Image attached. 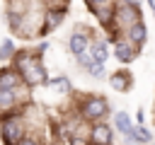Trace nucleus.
I'll use <instances>...</instances> for the list:
<instances>
[{
	"label": "nucleus",
	"instance_id": "5",
	"mask_svg": "<svg viewBox=\"0 0 155 145\" xmlns=\"http://www.w3.org/2000/svg\"><path fill=\"white\" fill-rule=\"evenodd\" d=\"M90 140H92L94 145H109V143H111V128H109L107 123H94Z\"/></svg>",
	"mask_w": 155,
	"mask_h": 145
},
{
	"label": "nucleus",
	"instance_id": "1",
	"mask_svg": "<svg viewBox=\"0 0 155 145\" xmlns=\"http://www.w3.org/2000/svg\"><path fill=\"white\" fill-rule=\"evenodd\" d=\"M15 68H17V72L22 75V80H24L27 85H44V82L48 80L44 65L39 63V58L29 56L27 51L15 53Z\"/></svg>",
	"mask_w": 155,
	"mask_h": 145
},
{
	"label": "nucleus",
	"instance_id": "2",
	"mask_svg": "<svg viewBox=\"0 0 155 145\" xmlns=\"http://www.w3.org/2000/svg\"><path fill=\"white\" fill-rule=\"evenodd\" d=\"M0 138L5 145H17L24 138V123L17 116H5L2 126H0Z\"/></svg>",
	"mask_w": 155,
	"mask_h": 145
},
{
	"label": "nucleus",
	"instance_id": "13",
	"mask_svg": "<svg viewBox=\"0 0 155 145\" xmlns=\"http://www.w3.org/2000/svg\"><path fill=\"white\" fill-rule=\"evenodd\" d=\"M90 56H92L97 63H104V60L109 58V48H107V44H104V41H99V44H92V48H90Z\"/></svg>",
	"mask_w": 155,
	"mask_h": 145
},
{
	"label": "nucleus",
	"instance_id": "15",
	"mask_svg": "<svg viewBox=\"0 0 155 145\" xmlns=\"http://www.w3.org/2000/svg\"><path fill=\"white\" fill-rule=\"evenodd\" d=\"M114 121H116V128H119L124 135H128V133H131V128H133V126H131V118H128V114H126V111H119V114L114 116Z\"/></svg>",
	"mask_w": 155,
	"mask_h": 145
},
{
	"label": "nucleus",
	"instance_id": "7",
	"mask_svg": "<svg viewBox=\"0 0 155 145\" xmlns=\"http://www.w3.org/2000/svg\"><path fill=\"white\" fill-rule=\"evenodd\" d=\"M114 19H119L121 24H133V22H138V7H133V5H124L121 10H116Z\"/></svg>",
	"mask_w": 155,
	"mask_h": 145
},
{
	"label": "nucleus",
	"instance_id": "6",
	"mask_svg": "<svg viewBox=\"0 0 155 145\" xmlns=\"http://www.w3.org/2000/svg\"><path fill=\"white\" fill-rule=\"evenodd\" d=\"M92 12L97 14V19L104 24V27H109V24H114V14H116V7L114 5H94L92 7Z\"/></svg>",
	"mask_w": 155,
	"mask_h": 145
},
{
	"label": "nucleus",
	"instance_id": "8",
	"mask_svg": "<svg viewBox=\"0 0 155 145\" xmlns=\"http://www.w3.org/2000/svg\"><path fill=\"white\" fill-rule=\"evenodd\" d=\"M114 56L121 60V63H131L133 60V44H128V41H116V48H114Z\"/></svg>",
	"mask_w": 155,
	"mask_h": 145
},
{
	"label": "nucleus",
	"instance_id": "16",
	"mask_svg": "<svg viewBox=\"0 0 155 145\" xmlns=\"http://www.w3.org/2000/svg\"><path fill=\"white\" fill-rule=\"evenodd\" d=\"M128 138H131V140H138V143H148V140H150V133H148L143 126H138V128H131Z\"/></svg>",
	"mask_w": 155,
	"mask_h": 145
},
{
	"label": "nucleus",
	"instance_id": "14",
	"mask_svg": "<svg viewBox=\"0 0 155 145\" xmlns=\"http://www.w3.org/2000/svg\"><path fill=\"white\" fill-rule=\"evenodd\" d=\"M63 14H65V10H48L46 12V29H56L63 22Z\"/></svg>",
	"mask_w": 155,
	"mask_h": 145
},
{
	"label": "nucleus",
	"instance_id": "20",
	"mask_svg": "<svg viewBox=\"0 0 155 145\" xmlns=\"http://www.w3.org/2000/svg\"><path fill=\"white\" fill-rule=\"evenodd\" d=\"M78 63H80V65H82V68L87 70V68H90V65L94 63V58H92V56H90V53L85 51V53H80V56H78Z\"/></svg>",
	"mask_w": 155,
	"mask_h": 145
},
{
	"label": "nucleus",
	"instance_id": "18",
	"mask_svg": "<svg viewBox=\"0 0 155 145\" xmlns=\"http://www.w3.org/2000/svg\"><path fill=\"white\" fill-rule=\"evenodd\" d=\"M44 85H51V87H56L58 92H70V82H68V77H56V80H46Z\"/></svg>",
	"mask_w": 155,
	"mask_h": 145
},
{
	"label": "nucleus",
	"instance_id": "19",
	"mask_svg": "<svg viewBox=\"0 0 155 145\" xmlns=\"http://www.w3.org/2000/svg\"><path fill=\"white\" fill-rule=\"evenodd\" d=\"M87 72H90L92 77H102V75H104V63H97V60H94V63L87 68Z\"/></svg>",
	"mask_w": 155,
	"mask_h": 145
},
{
	"label": "nucleus",
	"instance_id": "12",
	"mask_svg": "<svg viewBox=\"0 0 155 145\" xmlns=\"http://www.w3.org/2000/svg\"><path fill=\"white\" fill-rule=\"evenodd\" d=\"M111 87H114L116 92H126V89L131 87V75H128V72H114V75H111Z\"/></svg>",
	"mask_w": 155,
	"mask_h": 145
},
{
	"label": "nucleus",
	"instance_id": "23",
	"mask_svg": "<svg viewBox=\"0 0 155 145\" xmlns=\"http://www.w3.org/2000/svg\"><path fill=\"white\" fill-rule=\"evenodd\" d=\"M90 7H94V5H102V2H107V0H85Z\"/></svg>",
	"mask_w": 155,
	"mask_h": 145
},
{
	"label": "nucleus",
	"instance_id": "11",
	"mask_svg": "<svg viewBox=\"0 0 155 145\" xmlns=\"http://www.w3.org/2000/svg\"><path fill=\"white\" fill-rule=\"evenodd\" d=\"M68 46H70V51H73L75 56H80V53H85V51H87V36H85V34H80V31H75V34L70 36Z\"/></svg>",
	"mask_w": 155,
	"mask_h": 145
},
{
	"label": "nucleus",
	"instance_id": "9",
	"mask_svg": "<svg viewBox=\"0 0 155 145\" xmlns=\"http://www.w3.org/2000/svg\"><path fill=\"white\" fill-rule=\"evenodd\" d=\"M128 36H131V44H145V39H148L145 24H143V22H133V24L128 27Z\"/></svg>",
	"mask_w": 155,
	"mask_h": 145
},
{
	"label": "nucleus",
	"instance_id": "22",
	"mask_svg": "<svg viewBox=\"0 0 155 145\" xmlns=\"http://www.w3.org/2000/svg\"><path fill=\"white\" fill-rule=\"evenodd\" d=\"M17 145H39V140H34V138H27V135H24V138H22Z\"/></svg>",
	"mask_w": 155,
	"mask_h": 145
},
{
	"label": "nucleus",
	"instance_id": "4",
	"mask_svg": "<svg viewBox=\"0 0 155 145\" xmlns=\"http://www.w3.org/2000/svg\"><path fill=\"white\" fill-rule=\"evenodd\" d=\"M22 82L24 80L17 72V68H2L0 70V89H17Z\"/></svg>",
	"mask_w": 155,
	"mask_h": 145
},
{
	"label": "nucleus",
	"instance_id": "26",
	"mask_svg": "<svg viewBox=\"0 0 155 145\" xmlns=\"http://www.w3.org/2000/svg\"><path fill=\"white\" fill-rule=\"evenodd\" d=\"M109 145H111V143H109Z\"/></svg>",
	"mask_w": 155,
	"mask_h": 145
},
{
	"label": "nucleus",
	"instance_id": "17",
	"mask_svg": "<svg viewBox=\"0 0 155 145\" xmlns=\"http://www.w3.org/2000/svg\"><path fill=\"white\" fill-rule=\"evenodd\" d=\"M10 56H15V41L12 39H5L0 44V60H7Z\"/></svg>",
	"mask_w": 155,
	"mask_h": 145
},
{
	"label": "nucleus",
	"instance_id": "10",
	"mask_svg": "<svg viewBox=\"0 0 155 145\" xmlns=\"http://www.w3.org/2000/svg\"><path fill=\"white\" fill-rule=\"evenodd\" d=\"M17 106V89H0V111H12Z\"/></svg>",
	"mask_w": 155,
	"mask_h": 145
},
{
	"label": "nucleus",
	"instance_id": "3",
	"mask_svg": "<svg viewBox=\"0 0 155 145\" xmlns=\"http://www.w3.org/2000/svg\"><path fill=\"white\" fill-rule=\"evenodd\" d=\"M107 111H109V104H107V99H102V97H90V99H85V104H82V116H85L87 121H99V118L107 116Z\"/></svg>",
	"mask_w": 155,
	"mask_h": 145
},
{
	"label": "nucleus",
	"instance_id": "24",
	"mask_svg": "<svg viewBox=\"0 0 155 145\" xmlns=\"http://www.w3.org/2000/svg\"><path fill=\"white\" fill-rule=\"evenodd\" d=\"M138 2L140 0H126V5H133V7H138Z\"/></svg>",
	"mask_w": 155,
	"mask_h": 145
},
{
	"label": "nucleus",
	"instance_id": "25",
	"mask_svg": "<svg viewBox=\"0 0 155 145\" xmlns=\"http://www.w3.org/2000/svg\"><path fill=\"white\" fill-rule=\"evenodd\" d=\"M150 7H153V12H155V0H150Z\"/></svg>",
	"mask_w": 155,
	"mask_h": 145
},
{
	"label": "nucleus",
	"instance_id": "21",
	"mask_svg": "<svg viewBox=\"0 0 155 145\" xmlns=\"http://www.w3.org/2000/svg\"><path fill=\"white\" fill-rule=\"evenodd\" d=\"M68 145H87V140L80 138V135H70V138H68Z\"/></svg>",
	"mask_w": 155,
	"mask_h": 145
}]
</instances>
